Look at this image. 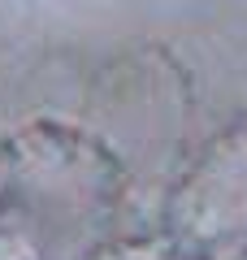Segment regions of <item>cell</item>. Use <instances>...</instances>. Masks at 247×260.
<instances>
[{
  "instance_id": "obj_1",
  "label": "cell",
  "mask_w": 247,
  "mask_h": 260,
  "mask_svg": "<svg viewBox=\"0 0 247 260\" xmlns=\"http://www.w3.org/2000/svg\"><path fill=\"white\" fill-rule=\"evenodd\" d=\"M9 178L44 213H91L117 195V160L104 143L65 126H30L13 139Z\"/></svg>"
},
{
  "instance_id": "obj_2",
  "label": "cell",
  "mask_w": 247,
  "mask_h": 260,
  "mask_svg": "<svg viewBox=\"0 0 247 260\" xmlns=\"http://www.w3.org/2000/svg\"><path fill=\"white\" fill-rule=\"evenodd\" d=\"M174 217L178 225L208 239L247 230V130L212 143L208 156L187 174L174 200Z\"/></svg>"
},
{
  "instance_id": "obj_3",
  "label": "cell",
  "mask_w": 247,
  "mask_h": 260,
  "mask_svg": "<svg viewBox=\"0 0 247 260\" xmlns=\"http://www.w3.org/2000/svg\"><path fill=\"white\" fill-rule=\"evenodd\" d=\"M0 260H35V247H30L22 221L5 208H0Z\"/></svg>"
}]
</instances>
